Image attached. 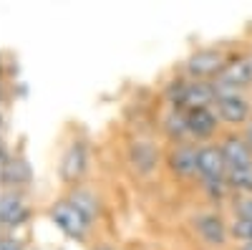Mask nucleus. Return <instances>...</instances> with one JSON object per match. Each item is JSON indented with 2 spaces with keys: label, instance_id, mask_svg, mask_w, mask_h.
Segmentation results:
<instances>
[{
  "label": "nucleus",
  "instance_id": "25",
  "mask_svg": "<svg viewBox=\"0 0 252 250\" xmlns=\"http://www.w3.org/2000/svg\"><path fill=\"white\" fill-rule=\"evenodd\" d=\"M247 53H250V64H252V51H247Z\"/></svg>",
  "mask_w": 252,
  "mask_h": 250
},
{
  "label": "nucleus",
  "instance_id": "16",
  "mask_svg": "<svg viewBox=\"0 0 252 250\" xmlns=\"http://www.w3.org/2000/svg\"><path fill=\"white\" fill-rule=\"evenodd\" d=\"M217 101V89L212 81H194L189 78L187 83V99H184V111L197 109V107H215Z\"/></svg>",
  "mask_w": 252,
  "mask_h": 250
},
{
  "label": "nucleus",
  "instance_id": "7",
  "mask_svg": "<svg viewBox=\"0 0 252 250\" xmlns=\"http://www.w3.org/2000/svg\"><path fill=\"white\" fill-rule=\"evenodd\" d=\"M197 240L209 250H222L229 240V220H224L217 210H199L189 220Z\"/></svg>",
  "mask_w": 252,
  "mask_h": 250
},
{
  "label": "nucleus",
  "instance_id": "20",
  "mask_svg": "<svg viewBox=\"0 0 252 250\" xmlns=\"http://www.w3.org/2000/svg\"><path fill=\"white\" fill-rule=\"evenodd\" d=\"M232 215L252 220V195H235L232 197Z\"/></svg>",
  "mask_w": 252,
  "mask_h": 250
},
{
  "label": "nucleus",
  "instance_id": "15",
  "mask_svg": "<svg viewBox=\"0 0 252 250\" xmlns=\"http://www.w3.org/2000/svg\"><path fill=\"white\" fill-rule=\"evenodd\" d=\"M217 144H220V149L224 154V162H227L229 170L252 164V149H250V144L245 142L242 132H227Z\"/></svg>",
  "mask_w": 252,
  "mask_h": 250
},
{
  "label": "nucleus",
  "instance_id": "19",
  "mask_svg": "<svg viewBox=\"0 0 252 250\" xmlns=\"http://www.w3.org/2000/svg\"><path fill=\"white\" fill-rule=\"evenodd\" d=\"M31 240L20 233H0V250H28Z\"/></svg>",
  "mask_w": 252,
  "mask_h": 250
},
{
  "label": "nucleus",
  "instance_id": "24",
  "mask_svg": "<svg viewBox=\"0 0 252 250\" xmlns=\"http://www.w3.org/2000/svg\"><path fill=\"white\" fill-rule=\"evenodd\" d=\"M28 250H40V248H38L35 243H31V245H28Z\"/></svg>",
  "mask_w": 252,
  "mask_h": 250
},
{
  "label": "nucleus",
  "instance_id": "2",
  "mask_svg": "<svg viewBox=\"0 0 252 250\" xmlns=\"http://www.w3.org/2000/svg\"><path fill=\"white\" fill-rule=\"evenodd\" d=\"M164 154L166 149H161V144L144 129H131L124 142V164L134 179H152L154 175H159L164 167Z\"/></svg>",
  "mask_w": 252,
  "mask_h": 250
},
{
  "label": "nucleus",
  "instance_id": "21",
  "mask_svg": "<svg viewBox=\"0 0 252 250\" xmlns=\"http://www.w3.org/2000/svg\"><path fill=\"white\" fill-rule=\"evenodd\" d=\"M89 250H124V248H121L116 240H109V238H98V240H96V243H94Z\"/></svg>",
  "mask_w": 252,
  "mask_h": 250
},
{
  "label": "nucleus",
  "instance_id": "5",
  "mask_svg": "<svg viewBox=\"0 0 252 250\" xmlns=\"http://www.w3.org/2000/svg\"><path fill=\"white\" fill-rule=\"evenodd\" d=\"M35 217L31 190H0V233H20Z\"/></svg>",
  "mask_w": 252,
  "mask_h": 250
},
{
  "label": "nucleus",
  "instance_id": "6",
  "mask_svg": "<svg viewBox=\"0 0 252 250\" xmlns=\"http://www.w3.org/2000/svg\"><path fill=\"white\" fill-rule=\"evenodd\" d=\"M229 53L222 46H199L182 61V76L194 81H215L227 66Z\"/></svg>",
  "mask_w": 252,
  "mask_h": 250
},
{
  "label": "nucleus",
  "instance_id": "8",
  "mask_svg": "<svg viewBox=\"0 0 252 250\" xmlns=\"http://www.w3.org/2000/svg\"><path fill=\"white\" fill-rule=\"evenodd\" d=\"M217 96L220 94H247L252 91V64H250V53H237L229 56L227 66L222 73L212 81Z\"/></svg>",
  "mask_w": 252,
  "mask_h": 250
},
{
  "label": "nucleus",
  "instance_id": "14",
  "mask_svg": "<svg viewBox=\"0 0 252 250\" xmlns=\"http://www.w3.org/2000/svg\"><path fill=\"white\" fill-rule=\"evenodd\" d=\"M157 129L169 144L192 142L189 139V129H187V111H182V109L164 107V111L157 114Z\"/></svg>",
  "mask_w": 252,
  "mask_h": 250
},
{
  "label": "nucleus",
  "instance_id": "4",
  "mask_svg": "<svg viewBox=\"0 0 252 250\" xmlns=\"http://www.w3.org/2000/svg\"><path fill=\"white\" fill-rule=\"evenodd\" d=\"M35 182L33 164L23 144H8V137H0V190H31Z\"/></svg>",
  "mask_w": 252,
  "mask_h": 250
},
{
  "label": "nucleus",
  "instance_id": "3",
  "mask_svg": "<svg viewBox=\"0 0 252 250\" xmlns=\"http://www.w3.org/2000/svg\"><path fill=\"white\" fill-rule=\"evenodd\" d=\"M46 217H48L68 240H73V243H78V245L91 248V245L98 240V227H96L86 215H83L63 192H61L53 202L46 205Z\"/></svg>",
  "mask_w": 252,
  "mask_h": 250
},
{
  "label": "nucleus",
  "instance_id": "17",
  "mask_svg": "<svg viewBox=\"0 0 252 250\" xmlns=\"http://www.w3.org/2000/svg\"><path fill=\"white\" fill-rule=\"evenodd\" d=\"M227 187L232 195H252V164L227 172Z\"/></svg>",
  "mask_w": 252,
  "mask_h": 250
},
{
  "label": "nucleus",
  "instance_id": "10",
  "mask_svg": "<svg viewBox=\"0 0 252 250\" xmlns=\"http://www.w3.org/2000/svg\"><path fill=\"white\" fill-rule=\"evenodd\" d=\"M229 167L217 142L197 147V179L199 184H227Z\"/></svg>",
  "mask_w": 252,
  "mask_h": 250
},
{
  "label": "nucleus",
  "instance_id": "1",
  "mask_svg": "<svg viewBox=\"0 0 252 250\" xmlns=\"http://www.w3.org/2000/svg\"><path fill=\"white\" fill-rule=\"evenodd\" d=\"M94 170V142L89 132L81 124L71 121L58 142V157H56V179L61 190H73V187L89 182Z\"/></svg>",
  "mask_w": 252,
  "mask_h": 250
},
{
  "label": "nucleus",
  "instance_id": "18",
  "mask_svg": "<svg viewBox=\"0 0 252 250\" xmlns=\"http://www.w3.org/2000/svg\"><path fill=\"white\" fill-rule=\"evenodd\" d=\"M229 238H232L235 243H240V245L252 243V220L232 215V220H229Z\"/></svg>",
  "mask_w": 252,
  "mask_h": 250
},
{
  "label": "nucleus",
  "instance_id": "13",
  "mask_svg": "<svg viewBox=\"0 0 252 250\" xmlns=\"http://www.w3.org/2000/svg\"><path fill=\"white\" fill-rule=\"evenodd\" d=\"M197 147L194 142H179L169 144L164 154V167L177 179H197Z\"/></svg>",
  "mask_w": 252,
  "mask_h": 250
},
{
  "label": "nucleus",
  "instance_id": "12",
  "mask_svg": "<svg viewBox=\"0 0 252 250\" xmlns=\"http://www.w3.org/2000/svg\"><path fill=\"white\" fill-rule=\"evenodd\" d=\"M187 129H189V139L194 144H209L220 134L222 121L215 107H197V109H187Z\"/></svg>",
  "mask_w": 252,
  "mask_h": 250
},
{
  "label": "nucleus",
  "instance_id": "9",
  "mask_svg": "<svg viewBox=\"0 0 252 250\" xmlns=\"http://www.w3.org/2000/svg\"><path fill=\"white\" fill-rule=\"evenodd\" d=\"M63 195H66L96 227L103 222V217H106V210H109V202H106V197H103L101 187H98L96 182L89 179V182L73 187V190H66Z\"/></svg>",
  "mask_w": 252,
  "mask_h": 250
},
{
  "label": "nucleus",
  "instance_id": "23",
  "mask_svg": "<svg viewBox=\"0 0 252 250\" xmlns=\"http://www.w3.org/2000/svg\"><path fill=\"white\" fill-rule=\"evenodd\" d=\"M237 250H252V243H245V245H240Z\"/></svg>",
  "mask_w": 252,
  "mask_h": 250
},
{
  "label": "nucleus",
  "instance_id": "11",
  "mask_svg": "<svg viewBox=\"0 0 252 250\" xmlns=\"http://www.w3.org/2000/svg\"><path fill=\"white\" fill-rule=\"evenodd\" d=\"M215 111L222 127H245L252 119V96L247 94H220L215 101Z\"/></svg>",
  "mask_w": 252,
  "mask_h": 250
},
{
  "label": "nucleus",
  "instance_id": "22",
  "mask_svg": "<svg viewBox=\"0 0 252 250\" xmlns=\"http://www.w3.org/2000/svg\"><path fill=\"white\" fill-rule=\"evenodd\" d=\"M242 137H245V142L250 144V149H252V119L245 124V127H242Z\"/></svg>",
  "mask_w": 252,
  "mask_h": 250
}]
</instances>
